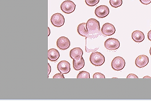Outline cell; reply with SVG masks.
<instances>
[{"label":"cell","instance_id":"obj_5","mask_svg":"<svg viewBox=\"0 0 151 102\" xmlns=\"http://www.w3.org/2000/svg\"><path fill=\"white\" fill-rule=\"evenodd\" d=\"M76 5L70 0H66L63 2L60 5L61 10L66 14H70L74 11Z\"/></svg>","mask_w":151,"mask_h":102},{"label":"cell","instance_id":"obj_18","mask_svg":"<svg viewBox=\"0 0 151 102\" xmlns=\"http://www.w3.org/2000/svg\"><path fill=\"white\" fill-rule=\"evenodd\" d=\"M77 79H90V74L87 71H82L78 74Z\"/></svg>","mask_w":151,"mask_h":102},{"label":"cell","instance_id":"obj_1","mask_svg":"<svg viewBox=\"0 0 151 102\" xmlns=\"http://www.w3.org/2000/svg\"><path fill=\"white\" fill-rule=\"evenodd\" d=\"M86 27L89 35L85 38L88 39H96L101 35L100 33V22L96 19L90 18L86 22Z\"/></svg>","mask_w":151,"mask_h":102},{"label":"cell","instance_id":"obj_7","mask_svg":"<svg viewBox=\"0 0 151 102\" xmlns=\"http://www.w3.org/2000/svg\"><path fill=\"white\" fill-rule=\"evenodd\" d=\"M116 32V29L114 25L106 22L103 25L101 29V33L105 36H110L114 34Z\"/></svg>","mask_w":151,"mask_h":102},{"label":"cell","instance_id":"obj_23","mask_svg":"<svg viewBox=\"0 0 151 102\" xmlns=\"http://www.w3.org/2000/svg\"><path fill=\"white\" fill-rule=\"evenodd\" d=\"M140 1L144 5H148L151 3V0H140Z\"/></svg>","mask_w":151,"mask_h":102},{"label":"cell","instance_id":"obj_21","mask_svg":"<svg viewBox=\"0 0 151 102\" xmlns=\"http://www.w3.org/2000/svg\"><path fill=\"white\" fill-rule=\"evenodd\" d=\"M53 79H65V77L64 75H63V74H62L61 73H57L53 77Z\"/></svg>","mask_w":151,"mask_h":102},{"label":"cell","instance_id":"obj_2","mask_svg":"<svg viewBox=\"0 0 151 102\" xmlns=\"http://www.w3.org/2000/svg\"><path fill=\"white\" fill-rule=\"evenodd\" d=\"M90 61L92 65L96 67H100L105 63V57L101 53L96 52L91 53L90 57Z\"/></svg>","mask_w":151,"mask_h":102},{"label":"cell","instance_id":"obj_12","mask_svg":"<svg viewBox=\"0 0 151 102\" xmlns=\"http://www.w3.org/2000/svg\"><path fill=\"white\" fill-rule=\"evenodd\" d=\"M83 55V50L79 47H76L71 49L70 52V57L74 60L81 59Z\"/></svg>","mask_w":151,"mask_h":102},{"label":"cell","instance_id":"obj_22","mask_svg":"<svg viewBox=\"0 0 151 102\" xmlns=\"http://www.w3.org/2000/svg\"><path fill=\"white\" fill-rule=\"evenodd\" d=\"M127 79H138V77L134 74H129L127 77Z\"/></svg>","mask_w":151,"mask_h":102},{"label":"cell","instance_id":"obj_9","mask_svg":"<svg viewBox=\"0 0 151 102\" xmlns=\"http://www.w3.org/2000/svg\"><path fill=\"white\" fill-rule=\"evenodd\" d=\"M94 13L98 18H104L109 14V9L105 5H101L96 9Z\"/></svg>","mask_w":151,"mask_h":102},{"label":"cell","instance_id":"obj_10","mask_svg":"<svg viewBox=\"0 0 151 102\" xmlns=\"http://www.w3.org/2000/svg\"><path fill=\"white\" fill-rule=\"evenodd\" d=\"M58 70L63 74H66L70 72L71 67L70 63L67 60H62L57 65Z\"/></svg>","mask_w":151,"mask_h":102},{"label":"cell","instance_id":"obj_24","mask_svg":"<svg viewBox=\"0 0 151 102\" xmlns=\"http://www.w3.org/2000/svg\"><path fill=\"white\" fill-rule=\"evenodd\" d=\"M147 38L150 41H151V30H150L147 33Z\"/></svg>","mask_w":151,"mask_h":102},{"label":"cell","instance_id":"obj_17","mask_svg":"<svg viewBox=\"0 0 151 102\" xmlns=\"http://www.w3.org/2000/svg\"><path fill=\"white\" fill-rule=\"evenodd\" d=\"M110 5L114 8H118L123 4V0H109Z\"/></svg>","mask_w":151,"mask_h":102},{"label":"cell","instance_id":"obj_26","mask_svg":"<svg viewBox=\"0 0 151 102\" xmlns=\"http://www.w3.org/2000/svg\"><path fill=\"white\" fill-rule=\"evenodd\" d=\"M143 79H151V77H149V76H145Z\"/></svg>","mask_w":151,"mask_h":102},{"label":"cell","instance_id":"obj_19","mask_svg":"<svg viewBox=\"0 0 151 102\" xmlns=\"http://www.w3.org/2000/svg\"><path fill=\"white\" fill-rule=\"evenodd\" d=\"M85 3L90 7H94L96 6L100 1V0H85Z\"/></svg>","mask_w":151,"mask_h":102},{"label":"cell","instance_id":"obj_11","mask_svg":"<svg viewBox=\"0 0 151 102\" xmlns=\"http://www.w3.org/2000/svg\"><path fill=\"white\" fill-rule=\"evenodd\" d=\"M149 57L144 55L138 56L135 61V65L139 68H142L145 67L149 63Z\"/></svg>","mask_w":151,"mask_h":102},{"label":"cell","instance_id":"obj_16","mask_svg":"<svg viewBox=\"0 0 151 102\" xmlns=\"http://www.w3.org/2000/svg\"><path fill=\"white\" fill-rule=\"evenodd\" d=\"M85 60L83 57H82L81 59L78 60H73V68L76 71H79L85 67Z\"/></svg>","mask_w":151,"mask_h":102},{"label":"cell","instance_id":"obj_13","mask_svg":"<svg viewBox=\"0 0 151 102\" xmlns=\"http://www.w3.org/2000/svg\"><path fill=\"white\" fill-rule=\"evenodd\" d=\"M131 37H132V40L137 43L142 42L145 39V34L143 33V32L140 31V30L134 31L132 33Z\"/></svg>","mask_w":151,"mask_h":102},{"label":"cell","instance_id":"obj_6","mask_svg":"<svg viewBox=\"0 0 151 102\" xmlns=\"http://www.w3.org/2000/svg\"><path fill=\"white\" fill-rule=\"evenodd\" d=\"M104 46L109 51H115L119 48L120 42L116 38H109L105 41Z\"/></svg>","mask_w":151,"mask_h":102},{"label":"cell","instance_id":"obj_14","mask_svg":"<svg viewBox=\"0 0 151 102\" xmlns=\"http://www.w3.org/2000/svg\"><path fill=\"white\" fill-rule=\"evenodd\" d=\"M60 57L59 51L55 48H50L48 50V59L52 62L57 61Z\"/></svg>","mask_w":151,"mask_h":102},{"label":"cell","instance_id":"obj_15","mask_svg":"<svg viewBox=\"0 0 151 102\" xmlns=\"http://www.w3.org/2000/svg\"><path fill=\"white\" fill-rule=\"evenodd\" d=\"M77 31H78V33H79V34L82 37H86L89 35V33H88V30H87V29L86 27L85 22H82L78 25Z\"/></svg>","mask_w":151,"mask_h":102},{"label":"cell","instance_id":"obj_25","mask_svg":"<svg viewBox=\"0 0 151 102\" xmlns=\"http://www.w3.org/2000/svg\"><path fill=\"white\" fill-rule=\"evenodd\" d=\"M48 74L49 75L50 73H51V67L50 66V64L49 63H48Z\"/></svg>","mask_w":151,"mask_h":102},{"label":"cell","instance_id":"obj_3","mask_svg":"<svg viewBox=\"0 0 151 102\" xmlns=\"http://www.w3.org/2000/svg\"><path fill=\"white\" fill-rule=\"evenodd\" d=\"M65 21L64 17L60 13H56L53 14L50 19L52 24L56 27H62L65 24Z\"/></svg>","mask_w":151,"mask_h":102},{"label":"cell","instance_id":"obj_4","mask_svg":"<svg viewBox=\"0 0 151 102\" xmlns=\"http://www.w3.org/2000/svg\"><path fill=\"white\" fill-rule=\"evenodd\" d=\"M126 65V62L124 59L120 56H117L114 58L111 62V67L115 71L122 70Z\"/></svg>","mask_w":151,"mask_h":102},{"label":"cell","instance_id":"obj_20","mask_svg":"<svg viewBox=\"0 0 151 102\" xmlns=\"http://www.w3.org/2000/svg\"><path fill=\"white\" fill-rule=\"evenodd\" d=\"M93 79H105V75L101 73H96L93 76Z\"/></svg>","mask_w":151,"mask_h":102},{"label":"cell","instance_id":"obj_8","mask_svg":"<svg viewBox=\"0 0 151 102\" xmlns=\"http://www.w3.org/2000/svg\"><path fill=\"white\" fill-rule=\"evenodd\" d=\"M71 42L68 37L61 36L58 38L56 41L57 47L61 50H66L70 47Z\"/></svg>","mask_w":151,"mask_h":102},{"label":"cell","instance_id":"obj_27","mask_svg":"<svg viewBox=\"0 0 151 102\" xmlns=\"http://www.w3.org/2000/svg\"><path fill=\"white\" fill-rule=\"evenodd\" d=\"M149 53H150V56H151V47H150V50H149Z\"/></svg>","mask_w":151,"mask_h":102}]
</instances>
